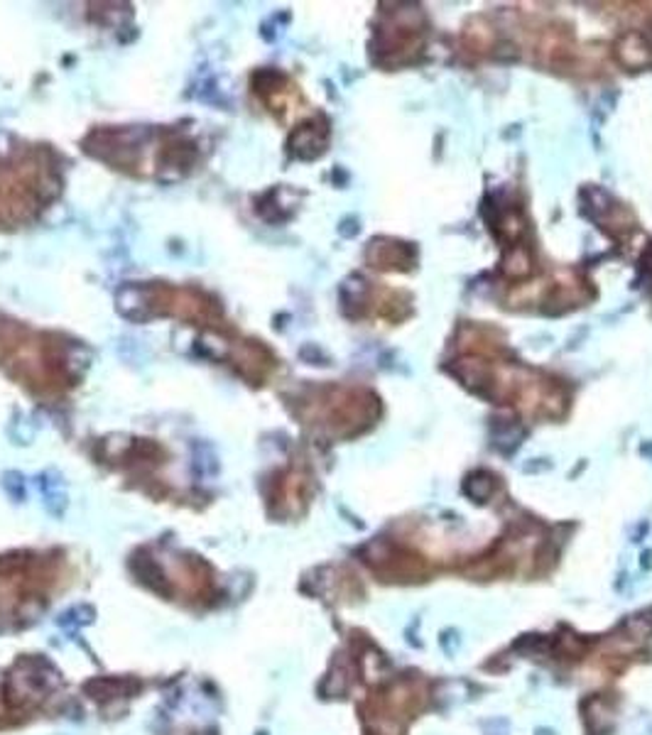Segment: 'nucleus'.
I'll use <instances>...</instances> for the list:
<instances>
[{
    "label": "nucleus",
    "mask_w": 652,
    "mask_h": 735,
    "mask_svg": "<svg viewBox=\"0 0 652 735\" xmlns=\"http://www.w3.org/2000/svg\"><path fill=\"white\" fill-rule=\"evenodd\" d=\"M326 145V128L324 126H319L317 120L312 123H304V126H300V128L294 130V135H292L290 140V147L294 150V154H300V157H317L321 150H324Z\"/></svg>",
    "instance_id": "nucleus-3"
},
{
    "label": "nucleus",
    "mask_w": 652,
    "mask_h": 735,
    "mask_svg": "<svg viewBox=\"0 0 652 735\" xmlns=\"http://www.w3.org/2000/svg\"><path fill=\"white\" fill-rule=\"evenodd\" d=\"M368 260L377 270H410L414 263V250L395 240H377L370 246Z\"/></svg>",
    "instance_id": "nucleus-2"
},
{
    "label": "nucleus",
    "mask_w": 652,
    "mask_h": 735,
    "mask_svg": "<svg viewBox=\"0 0 652 735\" xmlns=\"http://www.w3.org/2000/svg\"><path fill=\"white\" fill-rule=\"evenodd\" d=\"M616 54H618V60L623 61L626 67H633V69L645 67L647 61H652L650 44L645 42L643 34H638V33L623 34L616 44Z\"/></svg>",
    "instance_id": "nucleus-4"
},
{
    "label": "nucleus",
    "mask_w": 652,
    "mask_h": 735,
    "mask_svg": "<svg viewBox=\"0 0 652 735\" xmlns=\"http://www.w3.org/2000/svg\"><path fill=\"white\" fill-rule=\"evenodd\" d=\"M503 270H506L510 277H515V280L527 277V274L532 273L530 250L525 248V246H513L510 253L506 256V260H503Z\"/></svg>",
    "instance_id": "nucleus-5"
},
{
    "label": "nucleus",
    "mask_w": 652,
    "mask_h": 735,
    "mask_svg": "<svg viewBox=\"0 0 652 735\" xmlns=\"http://www.w3.org/2000/svg\"><path fill=\"white\" fill-rule=\"evenodd\" d=\"M380 405L366 390H349V387H336L319 397L317 419L336 434H353L368 427L377 417Z\"/></svg>",
    "instance_id": "nucleus-1"
}]
</instances>
